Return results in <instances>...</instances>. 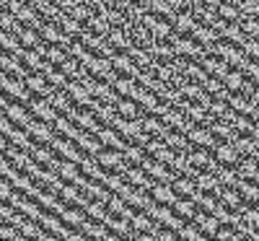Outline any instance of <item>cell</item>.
<instances>
[{
  "label": "cell",
  "mask_w": 259,
  "mask_h": 241,
  "mask_svg": "<svg viewBox=\"0 0 259 241\" xmlns=\"http://www.w3.org/2000/svg\"><path fill=\"white\" fill-rule=\"evenodd\" d=\"M6 106H8V99L3 96V91H0V109H6Z\"/></svg>",
  "instance_id": "44"
},
{
  "label": "cell",
  "mask_w": 259,
  "mask_h": 241,
  "mask_svg": "<svg viewBox=\"0 0 259 241\" xmlns=\"http://www.w3.org/2000/svg\"><path fill=\"white\" fill-rule=\"evenodd\" d=\"M24 81H26V89H29L31 94H36V96H50V94L55 91V86L47 81L45 73H29Z\"/></svg>",
  "instance_id": "10"
},
{
  "label": "cell",
  "mask_w": 259,
  "mask_h": 241,
  "mask_svg": "<svg viewBox=\"0 0 259 241\" xmlns=\"http://www.w3.org/2000/svg\"><path fill=\"white\" fill-rule=\"evenodd\" d=\"M45 60H50L52 65H57V68H60V65L65 62V60H68V50H65L62 45H50V50H47V57Z\"/></svg>",
  "instance_id": "38"
},
{
  "label": "cell",
  "mask_w": 259,
  "mask_h": 241,
  "mask_svg": "<svg viewBox=\"0 0 259 241\" xmlns=\"http://www.w3.org/2000/svg\"><path fill=\"white\" fill-rule=\"evenodd\" d=\"M106 39L112 42V47L117 50V52H130L133 50V34H130V29H122V26H112V31L106 34Z\"/></svg>",
  "instance_id": "8"
},
{
  "label": "cell",
  "mask_w": 259,
  "mask_h": 241,
  "mask_svg": "<svg viewBox=\"0 0 259 241\" xmlns=\"http://www.w3.org/2000/svg\"><path fill=\"white\" fill-rule=\"evenodd\" d=\"M194 184H197V189L205 192V194L221 197V192H223V184H221L218 177H215V174H210V171H200L197 177H194Z\"/></svg>",
  "instance_id": "13"
},
{
  "label": "cell",
  "mask_w": 259,
  "mask_h": 241,
  "mask_svg": "<svg viewBox=\"0 0 259 241\" xmlns=\"http://www.w3.org/2000/svg\"><path fill=\"white\" fill-rule=\"evenodd\" d=\"M187 138H189V143L194 145V148H205V150H215V145H218V140L212 138V133L207 127H202V125H194L189 133H187Z\"/></svg>",
  "instance_id": "5"
},
{
  "label": "cell",
  "mask_w": 259,
  "mask_h": 241,
  "mask_svg": "<svg viewBox=\"0 0 259 241\" xmlns=\"http://www.w3.org/2000/svg\"><path fill=\"white\" fill-rule=\"evenodd\" d=\"M112 86H114V91H117L119 96H130V99H133L135 91H138V81H135L133 75H119Z\"/></svg>",
  "instance_id": "29"
},
{
  "label": "cell",
  "mask_w": 259,
  "mask_h": 241,
  "mask_svg": "<svg viewBox=\"0 0 259 241\" xmlns=\"http://www.w3.org/2000/svg\"><path fill=\"white\" fill-rule=\"evenodd\" d=\"M96 158L106 171H114V174H124V169L130 166L124 158V150H119V148H101Z\"/></svg>",
  "instance_id": "1"
},
{
  "label": "cell",
  "mask_w": 259,
  "mask_h": 241,
  "mask_svg": "<svg viewBox=\"0 0 259 241\" xmlns=\"http://www.w3.org/2000/svg\"><path fill=\"white\" fill-rule=\"evenodd\" d=\"M171 208H174V213H177V215H182L184 221H192L194 213H197V205H194L192 197H179V200H177L174 205H171Z\"/></svg>",
  "instance_id": "30"
},
{
  "label": "cell",
  "mask_w": 259,
  "mask_h": 241,
  "mask_svg": "<svg viewBox=\"0 0 259 241\" xmlns=\"http://www.w3.org/2000/svg\"><path fill=\"white\" fill-rule=\"evenodd\" d=\"M171 31H174V24H171L168 18H158V21H156V26L150 29V34H153L156 39H163V42L168 39V34H171Z\"/></svg>",
  "instance_id": "37"
},
{
  "label": "cell",
  "mask_w": 259,
  "mask_h": 241,
  "mask_svg": "<svg viewBox=\"0 0 259 241\" xmlns=\"http://www.w3.org/2000/svg\"><path fill=\"white\" fill-rule=\"evenodd\" d=\"M0 50L3 52H18L21 50V42L16 36V31H6V29H0Z\"/></svg>",
  "instance_id": "33"
},
{
  "label": "cell",
  "mask_w": 259,
  "mask_h": 241,
  "mask_svg": "<svg viewBox=\"0 0 259 241\" xmlns=\"http://www.w3.org/2000/svg\"><path fill=\"white\" fill-rule=\"evenodd\" d=\"M122 177L133 184V187H140V189H145V192H150V189H153V184H156V179L148 177V171H145L143 166H127Z\"/></svg>",
  "instance_id": "4"
},
{
  "label": "cell",
  "mask_w": 259,
  "mask_h": 241,
  "mask_svg": "<svg viewBox=\"0 0 259 241\" xmlns=\"http://www.w3.org/2000/svg\"><path fill=\"white\" fill-rule=\"evenodd\" d=\"M16 18H18L21 26H31V29H39L41 24H45V21H41V13H39L34 6H29V3H21V6H18Z\"/></svg>",
  "instance_id": "15"
},
{
  "label": "cell",
  "mask_w": 259,
  "mask_h": 241,
  "mask_svg": "<svg viewBox=\"0 0 259 241\" xmlns=\"http://www.w3.org/2000/svg\"><path fill=\"white\" fill-rule=\"evenodd\" d=\"M26 133L34 138V140H39V143H52V138H55V125L52 122H45V119H36V117H31V122L24 127Z\"/></svg>",
  "instance_id": "3"
},
{
  "label": "cell",
  "mask_w": 259,
  "mask_h": 241,
  "mask_svg": "<svg viewBox=\"0 0 259 241\" xmlns=\"http://www.w3.org/2000/svg\"><path fill=\"white\" fill-rule=\"evenodd\" d=\"M16 174V166L8 161V158H0V177H6V179H11Z\"/></svg>",
  "instance_id": "41"
},
{
  "label": "cell",
  "mask_w": 259,
  "mask_h": 241,
  "mask_svg": "<svg viewBox=\"0 0 259 241\" xmlns=\"http://www.w3.org/2000/svg\"><path fill=\"white\" fill-rule=\"evenodd\" d=\"M60 218H62V221H65V226H70V228H80L83 223H85V218H89V215H85V210L83 208H62L60 210Z\"/></svg>",
  "instance_id": "24"
},
{
  "label": "cell",
  "mask_w": 259,
  "mask_h": 241,
  "mask_svg": "<svg viewBox=\"0 0 259 241\" xmlns=\"http://www.w3.org/2000/svg\"><path fill=\"white\" fill-rule=\"evenodd\" d=\"M109 60H112L114 70H117L119 75H133V78H135V75L140 73V65H138L133 57H130L127 52H114Z\"/></svg>",
  "instance_id": "9"
},
{
  "label": "cell",
  "mask_w": 259,
  "mask_h": 241,
  "mask_svg": "<svg viewBox=\"0 0 259 241\" xmlns=\"http://www.w3.org/2000/svg\"><path fill=\"white\" fill-rule=\"evenodd\" d=\"M112 127L119 130V135H122L124 140H133V138H138V135L143 133L140 117H138V119H127V117H119V114H117V119L112 122Z\"/></svg>",
  "instance_id": "14"
},
{
  "label": "cell",
  "mask_w": 259,
  "mask_h": 241,
  "mask_svg": "<svg viewBox=\"0 0 259 241\" xmlns=\"http://www.w3.org/2000/svg\"><path fill=\"white\" fill-rule=\"evenodd\" d=\"M21 3H29V6H34V3H36V0H21Z\"/></svg>",
  "instance_id": "45"
},
{
  "label": "cell",
  "mask_w": 259,
  "mask_h": 241,
  "mask_svg": "<svg viewBox=\"0 0 259 241\" xmlns=\"http://www.w3.org/2000/svg\"><path fill=\"white\" fill-rule=\"evenodd\" d=\"M55 109H57V112L60 114H65V117H68V114H73L75 112V104H73V99L68 96V94H65V89H55L50 96H45Z\"/></svg>",
  "instance_id": "17"
},
{
  "label": "cell",
  "mask_w": 259,
  "mask_h": 241,
  "mask_svg": "<svg viewBox=\"0 0 259 241\" xmlns=\"http://www.w3.org/2000/svg\"><path fill=\"white\" fill-rule=\"evenodd\" d=\"M83 194V189L73 182H65V187L60 189V197H62V203H68V205H75L78 203V197Z\"/></svg>",
  "instance_id": "36"
},
{
  "label": "cell",
  "mask_w": 259,
  "mask_h": 241,
  "mask_svg": "<svg viewBox=\"0 0 259 241\" xmlns=\"http://www.w3.org/2000/svg\"><path fill=\"white\" fill-rule=\"evenodd\" d=\"M85 215L94 218V221H104V218L109 215V205H106L104 200H91L89 205H85Z\"/></svg>",
  "instance_id": "34"
},
{
  "label": "cell",
  "mask_w": 259,
  "mask_h": 241,
  "mask_svg": "<svg viewBox=\"0 0 259 241\" xmlns=\"http://www.w3.org/2000/svg\"><path fill=\"white\" fill-rule=\"evenodd\" d=\"M57 174L65 179V182H75L78 177H80V166L75 164V161H68V158H62L60 161V169H57Z\"/></svg>",
  "instance_id": "32"
},
{
  "label": "cell",
  "mask_w": 259,
  "mask_h": 241,
  "mask_svg": "<svg viewBox=\"0 0 259 241\" xmlns=\"http://www.w3.org/2000/svg\"><path fill=\"white\" fill-rule=\"evenodd\" d=\"M68 117H70L80 130H85V133H96V130L101 127V125H99V117L91 112V109H80V106H78L75 112H73V114H68Z\"/></svg>",
  "instance_id": "12"
},
{
  "label": "cell",
  "mask_w": 259,
  "mask_h": 241,
  "mask_svg": "<svg viewBox=\"0 0 259 241\" xmlns=\"http://www.w3.org/2000/svg\"><path fill=\"white\" fill-rule=\"evenodd\" d=\"M75 140H70V138H62V135H55L52 138V150L57 153L60 158H68V161H75V164H80V158L85 156V153L78 148V145H73Z\"/></svg>",
  "instance_id": "2"
},
{
  "label": "cell",
  "mask_w": 259,
  "mask_h": 241,
  "mask_svg": "<svg viewBox=\"0 0 259 241\" xmlns=\"http://www.w3.org/2000/svg\"><path fill=\"white\" fill-rule=\"evenodd\" d=\"M3 112H6V117H8L13 125H21V127H26V125L31 122V117H34V114L29 112V106L21 104V101H18V104H8Z\"/></svg>",
  "instance_id": "19"
},
{
  "label": "cell",
  "mask_w": 259,
  "mask_h": 241,
  "mask_svg": "<svg viewBox=\"0 0 259 241\" xmlns=\"http://www.w3.org/2000/svg\"><path fill=\"white\" fill-rule=\"evenodd\" d=\"M174 189H177V194L179 197H194L200 189H197V184H194V177H187V174H182V177H177L174 182Z\"/></svg>",
  "instance_id": "27"
},
{
  "label": "cell",
  "mask_w": 259,
  "mask_h": 241,
  "mask_svg": "<svg viewBox=\"0 0 259 241\" xmlns=\"http://www.w3.org/2000/svg\"><path fill=\"white\" fill-rule=\"evenodd\" d=\"M0 70L8 73V75H16V78H26L29 75V68L13 52H0Z\"/></svg>",
  "instance_id": "6"
},
{
  "label": "cell",
  "mask_w": 259,
  "mask_h": 241,
  "mask_svg": "<svg viewBox=\"0 0 259 241\" xmlns=\"http://www.w3.org/2000/svg\"><path fill=\"white\" fill-rule=\"evenodd\" d=\"M94 135L104 143V148H119V150H124V148H127V143H124V140H122V135H119V130H117V127H112V125L99 127Z\"/></svg>",
  "instance_id": "7"
},
{
  "label": "cell",
  "mask_w": 259,
  "mask_h": 241,
  "mask_svg": "<svg viewBox=\"0 0 259 241\" xmlns=\"http://www.w3.org/2000/svg\"><path fill=\"white\" fill-rule=\"evenodd\" d=\"M80 68H83V62H80L78 57H70V55H68V60H65V62L60 65V70H62L65 75H68V78H75V73H78Z\"/></svg>",
  "instance_id": "39"
},
{
  "label": "cell",
  "mask_w": 259,
  "mask_h": 241,
  "mask_svg": "<svg viewBox=\"0 0 259 241\" xmlns=\"http://www.w3.org/2000/svg\"><path fill=\"white\" fill-rule=\"evenodd\" d=\"M194 26H197V18L192 16V11H179L177 13V18H174V29L179 31V34H192L194 31Z\"/></svg>",
  "instance_id": "26"
},
{
  "label": "cell",
  "mask_w": 259,
  "mask_h": 241,
  "mask_svg": "<svg viewBox=\"0 0 259 241\" xmlns=\"http://www.w3.org/2000/svg\"><path fill=\"white\" fill-rule=\"evenodd\" d=\"M212 156L218 158L221 166H233V169H236V164L241 161L239 150H236L231 143H218V145H215V150H212Z\"/></svg>",
  "instance_id": "18"
},
{
  "label": "cell",
  "mask_w": 259,
  "mask_h": 241,
  "mask_svg": "<svg viewBox=\"0 0 259 241\" xmlns=\"http://www.w3.org/2000/svg\"><path fill=\"white\" fill-rule=\"evenodd\" d=\"M124 158H127L130 166H140V164L148 158V153H145V148L138 145V143H127V148H124Z\"/></svg>",
  "instance_id": "31"
},
{
  "label": "cell",
  "mask_w": 259,
  "mask_h": 241,
  "mask_svg": "<svg viewBox=\"0 0 259 241\" xmlns=\"http://www.w3.org/2000/svg\"><path fill=\"white\" fill-rule=\"evenodd\" d=\"M18 6H21V0H0V8L3 11H18Z\"/></svg>",
  "instance_id": "42"
},
{
  "label": "cell",
  "mask_w": 259,
  "mask_h": 241,
  "mask_svg": "<svg viewBox=\"0 0 259 241\" xmlns=\"http://www.w3.org/2000/svg\"><path fill=\"white\" fill-rule=\"evenodd\" d=\"M29 112L36 117V119H45V122H55L57 117H60V112H57V109L45 99V96H41V101L39 99H31V104H29Z\"/></svg>",
  "instance_id": "11"
},
{
  "label": "cell",
  "mask_w": 259,
  "mask_h": 241,
  "mask_svg": "<svg viewBox=\"0 0 259 241\" xmlns=\"http://www.w3.org/2000/svg\"><path fill=\"white\" fill-rule=\"evenodd\" d=\"M177 238H184V241H200V238H205V233L194 226L192 221H187L179 231H177Z\"/></svg>",
  "instance_id": "35"
},
{
  "label": "cell",
  "mask_w": 259,
  "mask_h": 241,
  "mask_svg": "<svg viewBox=\"0 0 259 241\" xmlns=\"http://www.w3.org/2000/svg\"><path fill=\"white\" fill-rule=\"evenodd\" d=\"M140 122H143V133H148L150 138H163V135L168 133L166 122H163L161 117H156V114H150V117H140Z\"/></svg>",
  "instance_id": "22"
},
{
  "label": "cell",
  "mask_w": 259,
  "mask_h": 241,
  "mask_svg": "<svg viewBox=\"0 0 259 241\" xmlns=\"http://www.w3.org/2000/svg\"><path fill=\"white\" fill-rule=\"evenodd\" d=\"M45 75H47V81L55 86V89H65V86H68V81H70V78L65 75L60 68H52V70H50V73H45Z\"/></svg>",
  "instance_id": "40"
},
{
  "label": "cell",
  "mask_w": 259,
  "mask_h": 241,
  "mask_svg": "<svg viewBox=\"0 0 259 241\" xmlns=\"http://www.w3.org/2000/svg\"><path fill=\"white\" fill-rule=\"evenodd\" d=\"M150 197H153L156 203H161V205H174V203L179 200V194H177L174 184H168V182L153 184V189H150Z\"/></svg>",
  "instance_id": "16"
},
{
  "label": "cell",
  "mask_w": 259,
  "mask_h": 241,
  "mask_svg": "<svg viewBox=\"0 0 259 241\" xmlns=\"http://www.w3.org/2000/svg\"><path fill=\"white\" fill-rule=\"evenodd\" d=\"M8 145H11V140H8L3 133H0V153H6V150H8Z\"/></svg>",
  "instance_id": "43"
},
{
  "label": "cell",
  "mask_w": 259,
  "mask_h": 241,
  "mask_svg": "<svg viewBox=\"0 0 259 241\" xmlns=\"http://www.w3.org/2000/svg\"><path fill=\"white\" fill-rule=\"evenodd\" d=\"M75 145L85 153V156H99V150L104 148V143L94 133H85V130H80V135L75 138Z\"/></svg>",
  "instance_id": "20"
},
{
  "label": "cell",
  "mask_w": 259,
  "mask_h": 241,
  "mask_svg": "<svg viewBox=\"0 0 259 241\" xmlns=\"http://www.w3.org/2000/svg\"><path fill=\"white\" fill-rule=\"evenodd\" d=\"M52 125H55V133H57V135H62V138H70V140H75V138L80 135V127H78V125H75L70 117H65V114H60V117H57Z\"/></svg>",
  "instance_id": "23"
},
{
  "label": "cell",
  "mask_w": 259,
  "mask_h": 241,
  "mask_svg": "<svg viewBox=\"0 0 259 241\" xmlns=\"http://www.w3.org/2000/svg\"><path fill=\"white\" fill-rule=\"evenodd\" d=\"M133 99L140 104V109H143V112H148V114H153V109H156V104H158V94L150 91V89H145V86H138V91H135Z\"/></svg>",
  "instance_id": "21"
},
{
  "label": "cell",
  "mask_w": 259,
  "mask_h": 241,
  "mask_svg": "<svg viewBox=\"0 0 259 241\" xmlns=\"http://www.w3.org/2000/svg\"><path fill=\"white\" fill-rule=\"evenodd\" d=\"M83 21H78L75 16H70V13H62L60 18H57V26L65 31V34H68V36H78L80 31H83Z\"/></svg>",
  "instance_id": "28"
},
{
  "label": "cell",
  "mask_w": 259,
  "mask_h": 241,
  "mask_svg": "<svg viewBox=\"0 0 259 241\" xmlns=\"http://www.w3.org/2000/svg\"><path fill=\"white\" fill-rule=\"evenodd\" d=\"M117 112H119V117H127V119H138L143 109H140V104H138L135 99L122 96V99L117 101Z\"/></svg>",
  "instance_id": "25"
}]
</instances>
